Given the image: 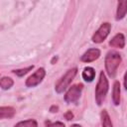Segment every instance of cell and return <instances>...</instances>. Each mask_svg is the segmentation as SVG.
I'll use <instances>...</instances> for the list:
<instances>
[{
    "mask_svg": "<svg viewBox=\"0 0 127 127\" xmlns=\"http://www.w3.org/2000/svg\"><path fill=\"white\" fill-rule=\"evenodd\" d=\"M99 57H100V50L93 48V49H88L80 57V60L83 63H91V62H94L95 60H97Z\"/></svg>",
    "mask_w": 127,
    "mask_h": 127,
    "instance_id": "7",
    "label": "cell"
},
{
    "mask_svg": "<svg viewBox=\"0 0 127 127\" xmlns=\"http://www.w3.org/2000/svg\"><path fill=\"white\" fill-rule=\"evenodd\" d=\"M109 88V83L108 79L103 71H100L99 73V79L97 81L96 87H95V101L97 105H101L106 97V94L108 92Z\"/></svg>",
    "mask_w": 127,
    "mask_h": 127,
    "instance_id": "2",
    "label": "cell"
},
{
    "mask_svg": "<svg viewBox=\"0 0 127 127\" xmlns=\"http://www.w3.org/2000/svg\"><path fill=\"white\" fill-rule=\"evenodd\" d=\"M121 56L114 51H110L106 54L105 56V60H104V64H105V69L108 73V75L110 77H114L116 72H117V68L121 64Z\"/></svg>",
    "mask_w": 127,
    "mask_h": 127,
    "instance_id": "1",
    "label": "cell"
},
{
    "mask_svg": "<svg viewBox=\"0 0 127 127\" xmlns=\"http://www.w3.org/2000/svg\"><path fill=\"white\" fill-rule=\"evenodd\" d=\"M16 113V110L11 106H1L0 107V119L12 118Z\"/></svg>",
    "mask_w": 127,
    "mask_h": 127,
    "instance_id": "10",
    "label": "cell"
},
{
    "mask_svg": "<svg viewBox=\"0 0 127 127\" xmlns=\"http://www.w3.org/2000/svg\"><path fill=\"white\" fill-rule=\"evenodd\" d=\"M46 76V70L44 67H40L38 68L32 75H30L27 79H26V86L27 87H35L38 84H40L44 77Z\"/></svg>",
    "mask_w": 127,
    "mask_h": 127,
    "instance_id": "6",
    "label": "cell"
},
{
    "mask_svg": "<svg viewBox=\"0 0 127 127\" xmlns=\"http://www.w3.org/2000/svg\"><path fill=\"white\" fill-rule=\"evenodd\" d=\"M14 84V81L11 77H8V76H3L1 79H0V86L3 90H6V89H9L13 86Z\"/></svg>",
    "mask_w": 127,
    "mask_h": 127,
    "instance_id": "14",
    "label": "cell"
},
{
    "mask_svg": "<svg viewBox=\"0 0 127 127\" xmlns=\"http://www.w3.org/2000/svg\"><path fill=\"white\" fill-rule=\"evenodd\" d=\"M109 46L113 48H118V49H123L125 47V37L123 34L118 33L116 34L110 41H109Z\"/></svg>",
    "mask_w": 127,
    "mask_h": 127,
    "instance_id": "8",
    "label": "cell"
},
{
    "mask_svg": "<svg viewBox=\"0 0 127 127\" xmlns=\"http://www.w3.org/2000/svg\"><path fill=\"white\" fill-rule=\"evenodd\" d=\"M100 117H101V124H102V127H113L112 122H111V119H110V116H109L108 112H107L105 109L101 111Z\"/></svg>",
    "mask_w": 127,
    "mask_h": 127,
    "instance_id": "13",
    "label": "cell"
},
{
    "mask_svg": "<svg viewBox=\"0 0 127 127\" xmlns=\"http://www.w3.org/2000/svg\"><path fill=\"white\" fill-rule=\"evenodd\" d=\"M64 118L66 119V120H71L72 118H73V114H72V112L71 111H66L65 113H64Z\"/></svg>",
    "mask_w": 127,
    "mask_h": 127,
    "instance_id": "18",
    "label": "cell"
},
{
    "mask_svg": "<svg viewBox=\"0 0 127 127\" xmlns=\"http://www.w3.org/2000/svg\"><path fill=\"white\" fill-rule=\"evenodd\" d=\"M34 68V65H29L28 67H25V68H20V69H14L13 72L17 75V76H24L25 74H27L29 71H31L32 69Z\"/></svg>",
    "mask_w": 127,
    "mask_h": 127,
    "instance_id": "16",
    "label": "cell"
},
{
    "mask_svg": "<svg viewBox=\"0 0 127 127\" xmlns=\"http://www.w3.org/2000/svg\"><path fill=\"white\" fill-rule=\"evenodd\" d=\"M83 89V85L82 83H76L71 85L68 90L65 92L64 95V101L66 103H77L80 95H81V91Z\"/></svg>",
    "mask_w": 127,
    "mask_h": 127,
    "instance_id": "4",
    "label": "cell"
},
{
    "mask_svg": "<svg viewBox=\"0 0 127 127\" xmlns=\"http://www.w3.org/2000/svg\"><path fill=\"white\" fill-rule=\"evenodd\" d=\"M127 13V0L118 1L116 10V20H121L125 17Z\"/></svg>",
    "mask_w": 127,
    "mask_h": 127,
    "instance_id": "9",
    "label": "cell"
},
{
    "mask_svg": "<svg viewBox=\"0 0 127 127\" xmlns=\"http://www.w3.org/2000/svg\"><path fill=\"white\" fill-rule=\"evenodd\" d=\"M110 30H111V24L110 23H107L106 22V23L101 24V26L98 28V30L93 34V36L91 38L92 42L93 43H96V44H99V43L104 42V40L109 35Z\"/></svg>",
    "mask_w": 127,
    "mask_h": 127,
    "instance_id": "5",
    "label": "cell"
},
{
    "mask_svg": "<svg viewBox=\"0 0 127 127\" xmlns=\"http://www.w3.org/2000/svg\"><path fill=\"white\" fill-rule=\"evenodd\" d=\"M15 127H38V123L34 119H28L25 121H20L18 122Z\"/></svg>",
    "mask_w": 127,
    "mask_h": 127,
    "instance_id": "15",
    "label": "cell"
},
{
    "mask_svg": "<svg viewBox=\"0 0 127 127\" xmlns=\"http://www.w3.org/2000/svg\"><path fill=\"white\" fill-rule=\"evenodd\" d=\"M76 73H77V68H76V67H73V68L68 69V70L58 80V82H57L56 85H55V90H56L58 93H63V92L69 86V84L71 83V81H72L73 78L75 77Z\"/></svg>",
    "mask_w": 127,
    "mask_h": 127,
    "instance_id": "3",
    "label": "cell"
},
{
    "mask_svg": "<svg viewBox=\"0 0 127 127\" xmlns=\"http://www.w3.org/2000/svg\"><path fill=\"white\" fill-rule=\"evenodd\" d=\"M81 75H82V78H83L85 81L90 82V81H92V80L94 79V77H95V70H94V68L91 67V66H86V67L83 68Z\"/></svg>",
    "mask_w": 127,
    "mask_h": 127,
    "instance_id": "12",
    "label": "cell"
},
{
    "mask_svg": "<svg viewBox=\"0 0 127 127\" xmlns=\"http://www.w3.org/2000/svg\"><path fill=\"white\" fill-rule=\"evenodd\" d=\"M112 101L114 105H119L120 104V83L119 81H115L113 84V89H112Z\"/></svg>",
    "mask_w": 127,
    "mask_h": 127,
    "instance_id": "11",
    "label": "cell"
},
{
    "mask_svg": "<svg viewBox=\"0 0 127 127\" xmlns=\"http://www.w3.org/2000/svg\"><path fill=\"white\" fill-rule=\"evenodd\" d=\"M50 111H51L52 113L58 112V111H59V106H57V105H52V106L50 107Z\"/></svg>",
    "mask_w": 127,
    "mask_h": 127,
    "instance_id": "19",
    "label": "cell"
},
{
    "mask_svg": "<svg viewBox=\"0 0 127 127\" xmlns=\"http://www.w3.org/2000/svg\"><path fill=\"white\" fill-rule=\"evenodd\" d=\"M124 88L127 90V70L124 74Z\"/></svg>",
    "mask_w": 127,
    "mask_h": 127,
    "instance_id": "20",
    "label": "cell"
},
{
    "mask_svg": "<svg viewBox=\"0 0 127 127\" xmlns=\"http://www.w3.org/2000/svg\"><path fill=\"white\" fill-rule=\"evenodd\" d=\"M46 126L47 127H65L63 122L57 121V122H51V121H46Z\"/></svg>",
    "mask_w": 127,
    "mask_h": 127,
    "instance_id": "17",
    "label": "cell"
},
{
    "mask_svg": "<svg viewBox=\"0 0 127 127\" xmlns=\"http://www.w3.org/2000/svg\"><path fill=\"white\" fill-rule=\"evenodd\" d=\"M70 127H81L80 125H78V124H73V125H71Z\"/></svg>",
    "mask_w": 127,
    "mask_h": 127,
    "instance_id": "22",
    "label": "cell"
},
{
    "mask_svg": "<svg viewBox=\"0 0 127 127\" xmlns=\"http://www.w3.org/2000/svg\"><path fill=\"white\" fill-rule=\"evenodd\" d=\"M57 60H58V57H54V58H53V60H52V62H51V63H52V64H54V63H55V62H57Z\"/></svg>",
    "mask_w": 127,
    "mask_h": 127,
    "instance_id": "21",
    "label": "cell"
}]
</instances>
